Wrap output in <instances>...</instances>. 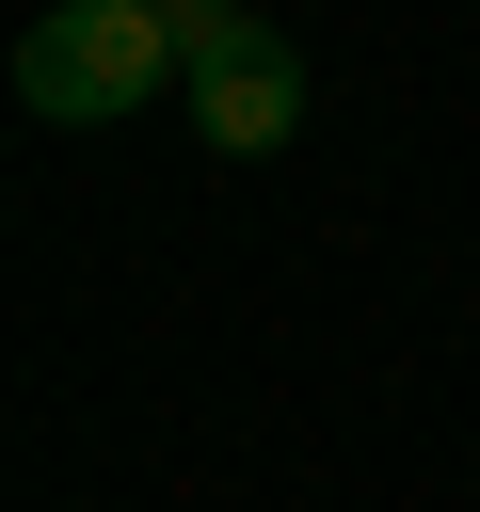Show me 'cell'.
I'll return each mask as SVG.
<instances>
[{
  "label": "cell",
  "mask_w": 480,
  "mask_h": 512,
  "mask_svg": "<svg viewBox=\"0 0 480 512\" xmlns=\"http://www.w3.org/2000/svg\"><path fill=\"white\" fill-rule=\"evenodd\" d=\"M0 80H16V112H48V128H128V112L176 96L192 64H176V16H160V0H48Z\"/></svg>",
  "instance_id": "1"
},
{
  "label": "cell",
  "mask_w": 480,
  "mask_h": 512,
  "mask_svg": "<svg viewBox=\"0 0 480 512\" xmlns=\"http://www.w3.org/2000/svg\"><path fill=\"white\" fill-rule=\"evenodd\" d=\"M160 16H176V64H192V80H176L192 128H208L224 160H272V144L304 128V48H288L256 0H160Z\"/></svg>",
  "instance_id": "2"
}]
</instances>
